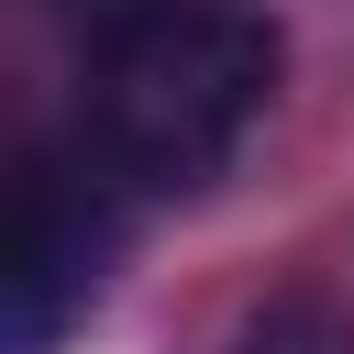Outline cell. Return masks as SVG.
Listing matches in <instances>:
<instances>
[{"instance_id":"cell-4","label":"cell","mask_w":354,"mask_h":354,"mask_svg":"<svg viewBox=\"0 0 354 354\" xmlns=\"http://www.w3.org/2000/svg\"><path fill=\"white\" fill-rule=\"evenodd\" d=\"M111 11H122V0H88V33H100V22H111Z\"/></svg>"},{"instance_id":"cell-1","label":"cell","mask_w":354,"mask_h":354,"mask_svg":"<svg viewBox=\"0 0 354 354\" xmlns=\"http://www.w3.org/2000/svg\"><path fill=\"white\" fill-rule=\"evenodd\" d=\"M277 22L254 0H122L88 33V100H77V144L133 188V199H177L210 188L243 133L277 100Z\"/></svg>"},{"instance_id":"cell-3","label":"cell","mask_w":354,"mask_h":354,"mask_svg":"<svg viewBox=\"0 0 354 354\" xmlns=\"http://www.w3.org/2000/svg\"><path fill=\"white\" fill-rule=\"evenodd\" d=\"M232 354H354V321H343L332 299H277V310L243 321Z\"/></svg>"},{"instance_id":"cell-2","label":"cell","mask_w":354,"mask_h":354,"mask_svg":"<svg viewBox=\"0 0 354 354\" xmlns=\"http://www.w3.org/2000/svg\"><path fill=\"white\" fill-rule=\"evenodd\" d=\"M122 232H133V188L88 144H33L11 177V243H0V354H55L111 288Z\"/></svg>"}]
</instances>
